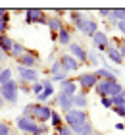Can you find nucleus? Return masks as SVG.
Instances as JSON below:
<instances>
[{"label":"nucleus","instance_id":"nucleus-25","mask_svg":"<svg viewBox=\"0 0 125 135\" xmlns=\"http://www.w3.org/2000/svg\"><path fill=\"white\" fill-rule=\"evenodd\" d=\"M25 52H27V46L21 45V42H17V41H14V46H12V50H10V56L14 60H17L19 56H23Z\"/></svg>","mask_w":125,"mask_h":135},{"label":"nucleus","instance_id":"nucleus-34","mask_svg":"<svg viewBox=\"0 0 125 135\" xmlns=\"http://www.w3.org/2000/svg\"><path fill=\"white\" fill-rule=\"evenodd\" d=\"M56 135H75V133H73V131H71L66 124H64V126H60L58 129H56Z\"/></svg>","mask_w":125,"mask_h":135},{"label":"nucleus","instance_id":"nucleus-6","mask_svg":"<svg viewBox=\"0 0 125 135\" xmlns=\"http://www.w3.org/2000/svg\"><path fill=\"white\" fill-rule=\"evenodd\" d=\"M16 73H17V83H23V85H35L41 81V73L39 70H29V68H21V66H16Z\"/></svg>","mask_w":125,"mask_h":135},{"label":"nucleus","instance_id":"nucleus-33","mask_svg":"<svg viewBox=\"0 0 125 135\" xmlns=\"http://www.w3.org/2000/svg\"><path fill=\"white\" fill-rule=\"evenodd\" d=\"M29 91H31V93H33V95H35V99H37V97H39V95L42 93V83L39 81V83H35V85H31V87H29Z\"/></svg>","mask_w":125,"mask_h":135},{"label":"nucleus","instance_id":"nucleus-10","mask_svg":"<svg viewBox=\"0 0 125 135\" xmlns=\"http://www.w3.org/2000/svg\"><path fill=\"white\" fill-rule=\"evenodd\" d=\"M91 42H92V50L96 52H106V48H108L110 45V37L106 31H102V29H98V31L91 37Z\"/></svg>","mask_w":125,"mask_h":135},{"label":"nucleus","instance_id":"nucleus-4","mask_svg":"<svg viewBox=\"0 0 125 135\" xmlns=\"http://www.w3.org/2000/svg\"><path fill=\"white\" fill-rule=\"evenodd\" d=\"M62 118H64V124L69 127V129H75V127L83 126L85 122H89V112L87 110H77V108H71L69 112L62 114Z\"/></svg>","mask_w":125,"mask_h":135},{"label":"nucleus","instance_id":"nucleus-15","mask_svg":"<svg viewBox=\"0 0 125 135\" xmlns=\"http://www.w3.org/2000/svg\"><path fill=\"white\" fill-rule=\"evenodd\" d=\"M54 102H56V106L62 110V114L69 112V110L73 108V97H67V95H64V93H56Z\"/></svg>","mask_w":125,"mask_h":135},{"label":"nucleus","instance_id":"nucleus-11","mask_svg":"<svg viewBox=\"0 0 125 135\" xmlns=\"http://www.w3.org/2000/svg\"><path fill=\"white\" fill-rule=\"evenodd\" d=\"M41 83H42V93L37 97V102L39 104H46L56 95V87H54V83L50 81L48 77H41Z\"/></svg>","mask_w":125,"mask_h":135},{"label":"nucleus","instance_id":"nucleus-38","mask_svg":"<svg viewBox=\"0 0 125 135\" xmlns=\"http://www.w3.org/2000/svg\"><path fill=\"white\" fill-rule=\"evenodd\" d=\"M0 20H4V21H10V12H8V10H2V8H0Z\"/></svg>","mask_w":125,"mask_h":135},{"label":"nucleus","instance_id":"nucleus-48","mask_svg":"<svg viewBox=\"0 0 125 135\" xmlns=\"http://www.w3.org/2000/svg\"><path fill=\"white\" fill-rule=\"evenodd\" d=\"M94 135H100V133H94Z\"/></svg>","mask_w":125,"mask_h":135},{"label":"nucleus","instance_id":"nucleus-17","mask_svg":"<svg viewBox=\"0 0 125 135\" xmlns=\"http://www.w3.org/2000/svg\"><path fill=\"white\" fill-rule=\"evenodd\" d=\"M56 41H58V45H62V46H69L73 42V31L64 25L58 33H56Z\"/></svg>","mask_w":125,"mask_h":135},{"label":"nucleus","instance_id":"nucleus-35","mask_svg":"<svg viewBox=\"0 0 125 135\" xmlns=\"http://www.w3.org/2000/svg\"><path fill=\"white\" fill-rule=\"evenodd\" d=\"M100 106L112 108V106H114V104H112V99H108V97H100Z\"/></svg>","mask_w":125,"mask_h":135},{"label":"nucleus","instance_id":"nucleus-46","mask_svg":"<svg viewBox=\"0 0 125 135\" xmlns=\"http://www.w3.org/2000/svg\"><path fill=\"white\" fill-rule=\"evenodd\" d=\"M12 135H21V133H12Z\"/></svg>","mask_w":125,"mask_h":135},{"label":"nucleus","instance_id":"nucleus-30","mask_svg":"<svg viewBox=\"0 0 125 135\" xmlns=\"http://www.w3.org/2000/svg\"><path fill=\"white\" fill-rule=\"evenodd\" d=\"M12 68H4L2 70V73H0V87H2V85H6L8 81H12Z\"/></svg>","mask_w":125,"mask_h":135},{"label":"nucleus","instance_id":"nucleus-22","mask_svg":"<svg viewBox=\"0 0 125 135\" xmlns=\"http://www.w3.org/2000/svg\"><path fill=\"white\" fill-rule=\"evenodd\" d=\"M14 46V39L6 33V35H0V50H2L6 56H10V50Z\"/></svg>","mask_w":125,"mask_h":135},{"label":"nucleus","instance_id":"nucleus-12","mask_svg":"<svg viewBox=\"0 0 125 135\" xmlns=\"http://www.w3.org/2000/svg\"><path fill=\"white\" fill-rule=\"evenodd\" d=\"M25 14V23H39V25H46V12H42L41 8H29L23 12Z\"/></svg>","mask_w":125,"mask_h":135},{"label":"nucleus","instance_id":"nucleus-28","mask_svg":"<svg viewBox=\"0 0 125 135\" xmlns=\"http://www.w3.org/2000/svg\"><path fill=\"white\" fill-rule=\"evenodd\" d=\"M50 126H52L54 129H58L60 126H64V118H62V114H58V110H52V116H50Z\"/></svg>","mask_w":125,"mask_h":135},{"label":"nucleus","instance_id":"nucleus-37","mask_svg":"<svg viewBox=\"0 0 125 135\" xmlns=\"http://www.w3.org/2000/svg\"><path fill=\"white\" fill-rule=\"evenodd\" d=\"M8 33V21L0 20V35H6Z\"/></svg>","mask_w":125,"mask_h":135},{"label":"nucleus","instance_id":"nucleus-24","mask_svg":"<svg viewBox=\"0 0 125 135\" xmlns=\"http://www.w3.org/2000/svg\"><path fill=\"white\" fill-rule=\"evenodd\" d=\"M75 135H94V126H92V122H85L83 126H79V127H75V129H71Z\"/></svg>","mask_w":125,"mask_h":135},{"label":"nucleus","instance_id":"nucleus-21","mask_svg":"<svg viewBox=\"0 0 125 135\" xmlns=\"http://www.w3.org/2000/svg\"><path fill=\"white\" fill-rule=\"evenodd\" d=\"M108 20V23H112V25H116L117 21H125V8H114L110 10V16L106 17Z\"/></svg>","mask_w":125,"mask_h":135},{"label":"nucleus","instance_id":"nucleus-32","mask_svg":"<svg viewBox=\"0 0 125 135\" xmlns=\"http://www.w3.org/2000/svg\"><path fill=\"white\" fill-rule=\"evenodd\" d=\"M14 131H12V126L8 124V122H0V135H12Z\"/></svg>","mask_w":125,"mask_h":135},{"label":"nucleus","instance_id":"nucleus-43","mask_svg":"<svg viewBox=\"0 0 125 135\" xmlns=\"http://www.w3.org/2000/svg\"><path fill=\"white\" fill-rule=\"evenodd\" d=\"M4 108V100H2V97H0V110Z\"/></svg>","mask_w":125,"mask_h":135},{"label":"nucleus","instance_id":"nucleus-39","mask_svg":"<svg viewBox=\"0 0 125 135\" xmlns=\"http://www.w3.org/2000/svg\"><path fill=\"white\" fill-rule=\"evenodd\" d=\"M116 27L119 29V33L125 37V21H117V23H116Z\"/></svg>","mask_w":125,"mask_h":135},{"label":"nucleus","instance_id":"nucleus-1","mask_svg":"<svg viewBox=\"0 0 125 135\" xmlns=\"http://www.w3.org/2000/svg\"><path fill=\"white\" fill-rule=\"evenodd\" d=\"M16 127L21 131V135H48V129H50L48 124H37L29 116H17Z\"/></svg>","mask_w":125,"mask_h":135},{"label":"nucleus","instance_id":"nucleus-9","mask_svg":"<svg viewBox=\"0 0 125 135\" xmlns=\"http://www.w3.org/2000/svg\"><path fill=\"white\" fill-rule=\"evenodd\" d=\"M17 66H21V68H29V70H37V68L41 66V56L37 54L35 50H29L27 48V52L23 54V56H19L16 60Z\"/></svg>","mask_w":125,"mask_h":135},{"label":"nucleus","instance_id":"nucleus-29","mask_svg":"<svg viewBox=\"0 0 125 135\" xmlns=\"http://www.w3.org/2000/svg\"><path fill=\"white\" fill-rule=\"evenodd\" d=\"M94 75H96L98 79H117L116 73H112L110 70H106V68H98V70L94 71Z\"/></svg>","mask_w":125,"mask_h":135},{"label":"nucleus","instance_id":"nucleus-5","mask_svg":"<svg viewBox=\"0 0 125 135\" xmlns=\"http://www.w3.org/2000/svg\"><path fill=\"white\" fill-rule=\"evenodd\" d=\"M0 97H2L4 104H17V99H19V89H17V81L16 79H12L8 81L6 85L0 87Z\"/></svg>","mask_w":125,"mask_h":135},{"label":"nucleus","instance_id":"nucleus-23","mask_svg":"<svg viewBox=\"0 0 125 135\" xmlns=\"http://www.w3.org/2000/svg\"><path fill=\"white\" fill-rule=\"evenodd\" d=\"M46 27L50 29V33H58L62 27H64V23H62V17H56V16H48L46 20Z\"/></svg>","mask_w":125,"mask_h":135},{"label":"nucleus","instance_id":"nucleus-27","mask_svg":"<svg viewBox=\"0 0 125 135\" xmlns=\"http://www.w3.org/2000/svg\"><path fill=\"white\" fill-rule=\"evenodd\" d=\"M67 14H69V20H71L73 27H75V25H77V23L83 20L85 16H89V12H83V10H69Z\"/></svg>","mask_w":125,"mask_h":135},{"label":"nucleus","instance_id":"nucleus-7","mask_svg":"<svg viewBox=\"0 0 125 135\" xmlns=\"http://www.w3.org/2000/svg\"><path fill=\"white\" fill-rule=\"evenodd\" d=\"M75 83H77L79 91H83V93L89 95V91H94L96 83H98V77L94 75V71H85V73H81V75L75 77Z\"/></svg>","mask_w":125,"mask_h":135},{"label":"nucleus","instance_id":"nucleus-41","mask_svg":"<svg viewBox=\"0 0 125 135\" xmlns=\"http://www.w3.org/2000/svg\"><path fill=\"white\" fill-rule=\"evenodd\" d=\"M114 127H116L117 131H123V129H125V124H123V122H117V124H116Z\"/></svg>","mask_w":125,"mask_h":135},{"label":"nucleus","instance_id":"nucleus-19","mask_svg":"<svg viewBox=\"0 0 125 135\" xmlns=\"http://www.w3.org/2000/svg\"><path fill=\"white\" fill-rule=\"evenodd\" d=\"M60 60V64H62V68L67 71V73H71V71H77L79 68H81V64L75 60L73 56H69V54H64V56H60L58 58Z\"/></svg>","mask_w":125,"mask_h":135},{"label":"nucleus","instance_id":"nucleus-47","mask_svg":"<svg viewBox=\"0 0 125 135\" xmlns=\"http://www.w3.org/2000/svg\"><path fill=\"white\" fill-rule=\"evenodd\" d=\"M123 64H125V58H123Z\"/></svg>","mask_w":125,"mask_h":135},{"label":"nucleus","instance_id":"nucleus-18","mask_svg":"<svg viewBox=\"0 0 125 135\" xmlns=\"http://www.w3.org/2000/svg\"><path fill=\"white\" fill-rule=\"evenodd\" d=\"M77 91H79V87H77V83H75V79H71V77H67L66 81H62L58 85V93H64L67 97H73Z\"/></svg>","mask_w":125,"mask_h":135},{"label":"nucleus","instance_id":"nucleus-8","mask_svg":"<svg viewBox=\"0 0 125 135\" xmlns=\"http://www.w3.org/2000/svg\"><path fill=\"white\" fill-rule=\"evenodd\" d=\"M75 29H77L79 33H83L85 37H89V39H91V37L98 31V23H96V20H94V17L85 16L83 20H81V21L77 23V25H75Z\"/></svg>","mask_w":125,"mask_h":135},{"label":"nucleus","instance_id":"nucleus-14","mask_svg":"<svg viewBox=\"0 0 125 135\" xmlns=\"http://www.w3.org/2000/svg\"><path fill=\"white\" fill-rule=\"evenodd\" d=\"M67 48H69V52H67L69 56H73L79 64H87V48L81 45V42H75L73 41Z\"/></svg>","mask_w":125,"mask_h":135},{"label":"nucleus","instance_id":"nucleus-40","mask_svg":"<svg viewBox=\"0 0 125 135\" xmlns=\"http://www.w3.org/2000/svg\"><path fill=\"white\" fill-rule=\"evenodd\" d=\"M98 14H100V16H102L104 20H106V17L110 16V10H108V8H104V10H98Z\"/></svg>","mask_w":125,"mask_h":135},{"label":"nucleus","instance_id":"nucleus-36","mask_svg":"<svg viewBox=\"0 0 125 135\" xmlns=\"http://www.w3.org/2000/svg\"><path fill=\"white\" fill-rule=\"evenodd\" d=\"M112 110H114V112H116L117 116H121V118H125V104H123V106H114Z\"/></svg>","mask_w":125,"mask_h":135},{"label":"nucleus","instance_id":"nucleus-45","mask_svg":"<svg viewBox=\"0 0 125 135\" xmlns=\"http://www.w3.org/2000/svg\"><path fill=\"white\" fill-rule=\"evenodd\" d=\"M2 70H4V66H0V73H2Z\"/></svg>","mask_w":125,"mask_h":135},{"label":"nucleus","instance_id":"nucleus-44","mask_svg":"<svg viewBox=\"0 0 125 135\" xmlns=\"http://www.w3.org/2000/svg\"><path fill=\"white\" fill-rule=\"evenodd\" d=\"M119 42H121V45L125 46V37H121V41H119Z\"/></svg>","mask_w":125,"mask_h":135},{"label":"nucleus","instance_id":"nucleus-26","mask_svg":"<svg viewBox=\"0 0 125 135\" xmlns=\"http://www.w3.org/2000/svg\"><path fill=\"white\" fill-rule=\"evenodd\" d=\"M100 60H102V58L98 56L96 50H92V48H91V50H87V64L94 66L96 70H98V68H100Z\"/></svg>","mask_w":125,"mask_h":135},{"label":"nucleus","instance_id":"nucleus-13","mask_svg":"<svg viewBox=\"0 0 125 135\" xmlns=\"http://www.w3.org/2000/svg\"><path fill=\"white\" fill-rule=\"evenodd\" d=\"M67 75H69V73H67L64 68H62V64H60V60H54L52 64H50V81L52 83H62V81H66L67 79Z\"/></svg>","mask_w":125,"mask_h":135},{"label":"nucleus","instance_id":"nucleus-42","mask_svg":"<svg viewBox=\"0 0 125 135\" xmlns=\"http://www.w3.org/2000/svg\"><path fill=\"white\" fill-rule=\"evenodd\" d=\"M6 60H8V56H6V54H4L2 50H0V66H2V64L6 62Z\"/></svg>","mask_w":125,"mask_h":135},{"label":"nucleus","instance_id":"nucleus-31","mask_svg":"<svg viewBox=\"0 0 125 135\" xmlns=\"http://www.w3.org/2000/svg\"><path fill=\"white\" fill-rule=\"evenodd\" d=\"M112 104H114V106H123V104H125V89L121 91L119 95L112 97ZM114 106H112V108H114Z\"/></svg>","mask_w":125,"mask_h":135},{"label":"nucleus","instance_id":"nucleus-20","mask_svg":"<svg viewBox=\"0 0 125 135\" xmlns=\"http://www.w3.org/2000/svg\"><path fill=\"white\" fill-rule=\"evenodd\" d=\"M73 108L87 110V108H89V95L83 93V91H77V93L73 95Z\"/></svg>","mask_w":125,"mask_h":135},{"label":"nucleus","instance_id":"nucleus-2","mask_svg":"<svg viewBox=\"0 0 125 135\" xmlns=\"http://www.w3.org/2000/svg\"><path fill=\"white\" fill-rule=\"evenodd\" d=\"M52 106L46 102V104H39V102H31L23 108V114L21 116H29L33 118L37 124H48L50 122V116H52Z\"/></svg>","mask_w":125,"mask_h":135},{"label":"nucleus","instance_id":"nucleus-3","mask_svg":"<svg viewBox=\"0 0 125 135\" xmlns=\"http://www.w3.org/2000/svg\"><path fill=\"white\" fill-rule=\"evenodd\" d=\"M121 91H123V87L119 85L117 79H98V83L94 87V93L98 97H108V99L119 95Z\"/></svg>","mask_w":125,"mask_h":135},{"label":"nucleus","instance_id":"nucleus-16","mask_svg":"<svg viewBox=\"0 0 125 135\" xmlns=\"http://www.w3.org/2000/svg\"><path fill=\"white\" fill-rule=\"evenodd\" d=\"M106 56H108V62H112L114 66H121L123 64V56L117 52L116 48V41H110L108 48H106Z\"/></svg>","mask_w":125,"mask_h":135}]
</instances>
